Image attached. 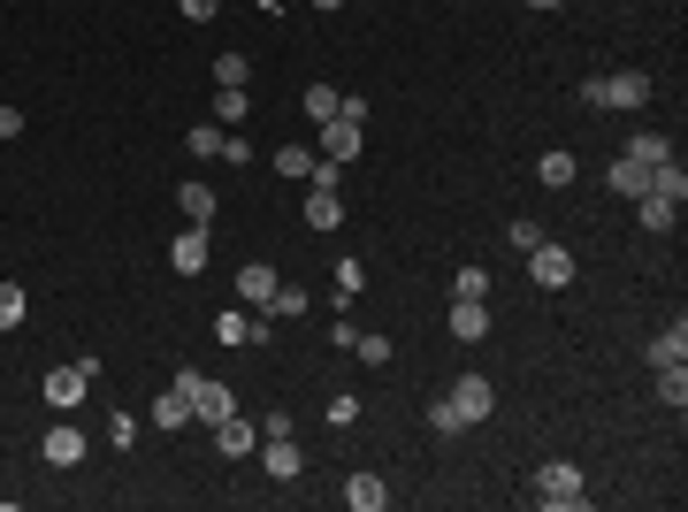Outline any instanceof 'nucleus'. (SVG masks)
<instances>
[{"mask_svg":"<svg viewBox=\"0 0 688 512\" xmlns=\"http://www.w3.org/2000/svg\"><path fill=\"white\" fill-rule=\"evenodd\" d=\"M581 108H620V115H635V108H651V77H643V69L589 77V85H581Z\"/></svg>","mask_w":688,"mask_h":512,"instance_id":"f257e3e1","label":"nucleus"},{"mask_svg":"<svg viewBox=\"0 0 688 512\" xmlns=\"http://www.w3.org/2000/svg\"><path fill=\"white\" fill-rule=\"evenodd\" d=\"M535 505H543V512H581V505H589L581 467H574V459H551V467L535 475Z\"/></svg>","mask_w":688,"mask_h":512,"instance_id":"f03ea898","label":"nucleus"},{"mask_svg":"<svg viewBox=\"0 0 688 512\" xmlns=\"http://www.w3.org/2000/svg\"><path fill=\"white\" fill-rule=\"evenodd\" d=\"M92 375H100V359H69V367H46V382H38V390H46V405H54V413H77V405L92 398Z\"/></svg>","mask_w":688,"mask_h":512,"instance_id":"7ed1b4c3","label":"nucleus"},{"mask_svg":"<svg viewBox=\"0 0 688 512\" xmlns=\"http://www.w3.org/2000/svg\"><path fill=\"white\" fill-rule=\"evenodd\" d=\"M444 398L467 413V428H482V421L498 413V390H490V375H475V367H467V375H452V390H444Z\"/></svg>","mask_w":688,"mask_h":512,"instance_id":"20e7f679","label":"nucleus"},{"mask_svg":"<svg viewBox=\"0 0 688 512\" xmlns=\"http://www.w3.org/2000/svg\"><path fill=\"white\" fill-rule=\"evenodd\" d=\"M520 260H528V276H535L543 291H566V283L581 276V268H574V253H566V245H551V237H543L535 253H520Z\"/></svg>","mask_w":688,"mask_h":512,"instance_id":"39448f33","label":"nucleus"},{"mask_svg":"<svg viewBox=\"0 0 688 512\" xmlns=\"http://www.w3.org/2000/svg\"><path fill=\"white\" fill-rule=\"evenodd\" d=\"M260 467H268L276 482H299V467H307V444H299L291 428H276V436H260Z\"/></svg>","mask_w":688,"mask_h":512,"instance_id":"423d86ee","label":"nucleus"},{"mask_svg":"<svg viewBox=\"0 0 688 512\" xmlns=\"http://www.w3.org/2000/svg\"><path fill=\"white\" fill-rule=\"evenodd\" d=\"M359 154H367V123H322V162H344V169H352V162H359Z\"/></svg>","mask_w":688,"mask_h":512,"instance_id":"0eeeda50","label":"nucleus"},{"mask_svg":"<svg viewBox=\"0 0 688 512\" xmlns=\"http://www.w3.org/2000/svg\"><path fill=\"white\" fill-rule=\"evenodd\" d=\"M207 253H214V237H207L199 222H184V230H176V245H169V268H176V276H199V268H207Z\"/></svg>","mask_w":688,"mask_h":512,"instance_id":"6e6552de","label":"nucleus"},{"mask_svg":"<svg viewBox=\"0 0 688 512\" xmlns=\"http://www.w3.org/2000/svg\"><path fill=\"white\" fill-rule=\"evenodd\" d=\"M214 452H222V459H253V452H260V428H253L245 413H230V421H214Z\"/></svg>","mask_w":688,"mask_h":512,"instance_id":"1a4fd4ad","label":"nucleus"},{"mask_svg":"<svg viewBox=\"0 0 688 512\" xmlns=\"http://www.w3.org/2000/svg\"><path fill=\"white\" fill-rule=\"evenodd\" d=\"M38 452H46V467H85V452H92V444H85V428H69V413H62V428H46V444H38Z\"/></svg>","mask_w":688,"mask_h":512,"instance_id":"9d476101","label":"nucleus"},{"mask_svg":"<svg viewBox=\"0 0 688 512\" xmlns=\"http://www.w3.org/2000/svg\"><path fill=\"white\" fill-rule=\"evenodd\" d=\"M276 283H284V276H276L268 260H245V268H237V307H268Z\"/></svg>","mask_w":688,"mask_h":512,"instance_id":"9b49d317","label":"nucleus"},{"mask_svg":"<svg viewBox=\"0 0 688 512\" xmlns=\"http://www.w3.org/2000/svg\"><path fill=\"white\" fill-rule=\"evenodd\" d=\"M230 413H237V398H230L222 382H199V390H191V421H199V428H214V421H230Z\"/></svg>","mask_w":688,"mask_h":512,"instance_id":"f8f14e48","label":"nucleus"},{"mask_svg":"<svg viewBox=\"0 0 688 512\" xmlns=\"http://www.w3.org/2000/svg\"><path fill=\"white\" fill-rule=\"evenodd\" d=\"M452 337L482 344V337H490V307H482V299H452Z\"/></svg>","mask_w":688,"mask_h":512,"instance_id":"ddd939ff","label":"nucleus"},{"mask_svg":"<svg viewBox=\"0 0 688 512\" xmlns=\"http://www.w3.org/2000/svg\"><path fill=\"white\" fill-rule=\"evenodd\" d=\"M344 505L352 512H382L390 505V482H382V475H352V482H344Z\"/></svg>","mask_w":688,"mask_h":512,"instance_id":"4468645a","label":"nucleus"},{"mask_svg":"<svg viewBox=\"0 0 688 512\" xmlns=\"http://www.w3.org/2000/svg\"><path fill=\"white\" fill-rule=\"evenodd\" d=\"M635 222H643L651 237H666V230L681 222V207H674V199H658V191H643V199H635Z\"/></svg>","mask_w":688,"mask_h":512,"instance_id":"2eb2a0df","label":"nucleus"},{"mask_svg":"<svg viewBox=\"0 0 688 512\" xmlns=\"http://www.w3.org/2000/svg\"><path fill=\"white\" fill-rule=\"evenodd\" d=\"M344 222V191H314L307 183V230H337Z\"/></svg>","mask_w":688,"mask_h":512,"instance_id":"dca6fc26","label":"nucleus"},{"mask_svg":"<svg viewBox=\"0 0 688 512\" xmlns=\"http://www.w3.org/2000/svg\"><path fill=\"white\" fill-rule=\"evenodd\" d=\"M604 183H612V191H620V199H643V191H651V169H643V162H628V154H620V162H612V169H604Z\"/></svg>","mask_w":688,"mask_h":512,"instance_id":"f3484780","label":"nucleus"},{"mask_svg":"<svg viewBox=\"0 0 688 512\" xmlns=\"http://www.w3.org/2000/svg\"><path fill=\"white\" fill-rule=\"evenodd\" d=\"M176 207H184V222H214V183H176Z\"/></svg>","mask_w":688,"mask_h":512,"instance_id":"a211bd4d","label":"nucleus"},{"mask_svg":"<svg viewBox=\"0 0 688 512\" xmlns=\"http://www.w3.org/2000/svg\"><path fill=\"white\" fill-rule=\"evenodd\" d=\"M154 428H176V436L191 428V398H184V390H162V398H154Z\"/></svg>","mask_w":688,"mask_h":512,"instance_id":"6ab92c4d","label":"nucleus"},{"mask_svg":"<svg viewBox=\"0 0 688 512\" xmlns=\"http://www.w3.org/2000/svg\"><path fill=\"white\" fill-rule=\"evenodd\" d=\"M337 108H344L337 85H307V123H314V131H322V123H337Z\"/></svg>","mask_w":688,"mask_h":512,"instance_id":"aec40b11","label":"nucleus"},{"mask_svg":"<svg viewBox=\"0 0 688 512\" xmlns=\"http://www.w3.org/2000/svg\"><path fill=\"white\" fill-rule=\"evenodd\" d=\"M651 191L674 199V207H688V169H681V162H658V169H651Z\"/></svg>","mask_w":688,"mask_h":512,"instance_id":"412c9836","label":"nucleus"},{"mask_svg":"<svg viewBox=\"0 0 688 512\" xmlns=\"http://www.w3.org/2000/svg\"><path fill=\"white\" fill-rule=\"evenodd\" d=\"M666 359H688V322H681V314H674V330L651 337V367H666Z\"/></svg>","mask_w":688,"mask_h":512,"instance_id":"4be33fe9","label":"nucleus"},{"mask_svg":"<svg viewBox=\"0 0 688 512\" xmlns=\"http://www.w3.org/2000/svg\"><path fill=\"white\" fill-rule=\"evenodd\" d=\"M651 382H658V398H666L674 413H681V405H688V367H681V359H666V367H658Z\"/></svg>","mask_w":688,"mask_h":512,"instance_id":"5701e85b","label":"nucleus"},{"mask_svg":"<svg viewBox=\"0 0 688 512\" xmlns=\"http://www.w3.org/2000/svg\"><path fill=\"white\" fill-rule=\"evenodd\" d=\"M184 146H191V162H222V123H191Z\"/></svg>","mask_w":688,"mask_h":512,"instance_id":"b1692460","label":"nucleus"},{"mask_svg":"<svg viewBox=\"0 0 688 512\" xmlns=\"http://www.w3.org/2000/svg\"><path fill=\"white\" fill-rule=\"evenodd\" d=\"M628 162H643V169H658V162H674V146H666L658 131H635V138H628Z\"/></svg>","mask_w":688,"mask_h":512,"instance_id":"393cba45","label":"nucleus"},{"mask_svg":"<svg viewBox=\"0 0 688 512\" xmlns=\"http://www.w3.org/2000/svg\"><path fill=\"white\" fill-rule=\"evenodd\" d=\"M260 314H268V322H299V314H307V291H291V283H276V299H268Z\"/></svg>","mask_w":688,"mask_h":512,"instance_id":"a878e982","label":"nucleus"},{"mask_svg":"<svg viewBox=\"0 0 688 512\" xmlns=\"http://www.w3.org/2000/svg\"><path fill=\"white\" fill-rule=\"evenodd\" d=\"M429 428H436V436H467V413H459L452 398H429Z\"/></svg>","mask_w":688,"mask_h":512,"instance_id":"bb28decb","label":"nucleus"},{"mask_svg":"<svg viewBox=\"0 0 688 512\" xmlns=\"http://www.w3.org/2000/svg\"><path fill=\"white\" fill-rule=\"evenodd\" d=\"M535 176H543L551 191H558V183H574V154H566V146H551V154L535 162Z\"/></svg>","mask_w":688,"mask_h":512,"instance_id":"cd10ccee","label":"nucleus"},{"mask_svg":"<svg viewBox=\"0 0 688 512\" xmlns=\"http://www.w3.org/2000/svg\"><path fill=\"white\" fill-rule=\"evenodd\" d=\"M214 85H237V92H245V85H253V62H245V54H214Z\"/></svg>","mask_w":688,"mask_h":512,"instance_id":"c85d7f7f","label":"nucleus"},{"mask_svg":"<svg viewBox=\"0 0 688 512\" xmlns=\"http://www.w3.org/2000/svg\"><path fill=\"white\" fill-rule=\"evenodd\" d=\"M23 314H31L23 283H0V330H23Z\"/></svg>","mask_w":688,"mask_h":512,"instance_id":"c756f323","label":"nucleus"},{"mask_svg":"<svg viewBox=\"0 0 688 512\" xmlns=\"http://www.w3.org/2000/svg\"><path fill=\"white\" fill-rule=\"evenodd\" d=\"M214 337H222V344H253V322L230 307V314H214Z\"/></svg>","mask_w":688,"mask_h":512,"instance_id":"7c9ffc66","label":"nucleus"},{"mask_svg":"<svg viewBox=\"0 0 688 512\" xmlns=\"http://www.w3.org/2000/svg\"><path fill=\"white\" fill-rule=\"evenodd\" d=\"M352 352H359V359H367V367H382V359H390V352H398V344L382 337V330H367V337H352Z\"/></svg>","mask_w":688,"mask_h":512,"instance_id":"2f4dec72","label":"nucleus"},{"mask_svg":"<svg viewBox=\"0 0 688 512\" xmlns=\"http://www.w3.org/2000/svg\"><path fill=\"white\" fill-rule=\"evenodd\" d=\"M214 123H245V92H237V85L214 92Z\"/></svg>","mask_w":688,"mask_h":512,"instance_id":"473e14b6","label":"nucleus"},{"mask_svg":"<svg viewBox=\"0 0 688 512\" xmlns=\"http://www.w3.org/2000/svg\"><path fill=\"white\" fill-rule=\"evenodd\" d=\"M452 299H490V268H459V283H452Z\"/></svg>","mask_w":688,"mask_h":512,"instance_id":"72a5a7b5","label":"nucleus"},{"mask_svg":"<svg viewBox=\"0 0 688 512\" xmlns=\"http://www.w3.org/2000/svg\"><path fill=\"white\" fill-rule=\"evenodd\" d=\"M307 183H314V191H344V162H322V154H314V169H307Z\"/></svg>","mask_w":688,"mask_h":512,"instance_id":"f704fd0d","label":"nucleus"},{"mask_svg":"<svg viewBox=\"0 0 688 512\" xmlns=\"http://www.w3.org/2000/svg\"><path fill=\"white\" fill-rule=\"evenodd\" d=\"M307 169H314L307 146H276V176H307Z\"/></svg>","mask_w":688,"mask_h":512,"instance_id":"c9c22d12","label":"nucleus"},{"mask_svg":"<svg viewBox=\"0 0 688 512\" xmlns=\"http://www.w3.org/2000/svg\"><path fill=\"white\" fill-rule=\"evenodd\" d=\"M108 444L131 452V444H138V421H131V413H108Z\"/></svg>","mask_w":688,"mask_h":512,"instance_id":"e433bc0d","label":"nucleus"},{"mask_svg":"<svg viewBox=\"0 0 688 512\" xmlns=\"http://www.w3.org/2000/svg\"><path fill=\"white\" fill-rule=\"evenodd\" d=\"M506 245H513V253H535V245H543V230H535V222H513V230H506Z\"/></svg>","mask_w":688,"mask_h":512,"instance_id":"4c0bfd02","label":"nucleus"},{"mask_svg":"<svg viewBox=\"0 0 688 512\" xmlns=\"http://www.w3.org/2000/svg\"><path fill=\"white\" fill-rule=\"evenodd\" d=\"M359 283H367V268H359V260H344V268H337V299H352Z\"/></svg>","mask_w":688,"mask_h":512,"instance_id":"58836bf2","label":"nucleus"},{"mask_svg":"<svg viewBox=\"0 0 688 512\" xmlns=\"http://www.w3.org/2000/svg\"><path fill=\"white\" fill-rule=\"evenodd\" d=\"M359 421V398H330V428H352Z\"/></svg>","mask_w":688,"mask_h":512,"instance_id":"ea45409f","label":"nucleus"},{"mask_svg":"<svg viewBox=\"0 0 688 512\" xmlns=\"http://www.w3.org/2000/svg\"><path fill=\"white\" fill-rule=\"evenodd\" d=\"M176 8H184V23H214V8H222V0H176Z\"/></svg>","mask_w":688,"mask_h":512,"instance_id":"a19ab883","label":"nucleus"},{"mask_svg":"<svg viewBox=\"0 0 688 512\" xmlns=\"http://www.w3.org/2000/svg\"><path fill=\"white\" fill-rule=\"evenodd\" d=\"M0 138H23V115H15L8 100H0Z\"/></svg>","mask_w":688,"mask_h":512,"instance_id":"79ce46f5","label":"nucleus"},{"mask_svg":"<svg viewBox=\"0 0 688 512\" xmlns=\"http://www.w3.org/2000/svg\"><path fill=\"white\" fill-rule=\"evenodd\" d=\"M528 8H543V15H551V8H566V0H528Z\"/></svg>","mask_w":688,"mask_h":512,"instance_id":"37998d69","label":"nucleus"},{"mask_svg":"<svg viewBox=\"0 0 688 512\" xmlns=\"http://www.w3.org/2000/svg\"><path fill=\"white\" fill-rule=\"evenodd\" d=\"M314 8H344V0H314Z\"/></svg>","mask_w":688,"mask_h":512,"instance_id":"c03bdc74","label":"nucleus"}]
</instances>
